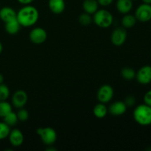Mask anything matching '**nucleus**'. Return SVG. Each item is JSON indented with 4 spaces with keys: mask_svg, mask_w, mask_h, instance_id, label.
Instances as JSON below:
<instances>
[{
    "mask_svg": "<svg viewBox=\"0 0 151 151\" xmlns=\"http://www.w3.org/2000/svg\"><path fill=\"white\" fill-rule=\"evenodd\" d=\"M16 19L21 26L28 27H32L37 23L39 19V12L38 9L32 5H24L18 11Z\"/></svg>",
    "mask_w": 151,
    "mask_h": 151,
    "instance_id": "1",
    "label": "nucleus"
},
{
    "mask_svg": "<svg viewBox=\"0 0 151 151\" xmlns=\"http://www.w3.org/2000/svg\"><path fill=\"white\" fill-rule=\"evenodd\" d=\"M134 120L139 125L148 126L151 125V107L145 103L137 106L133 112Z\"/></svg>",
    "mask_w": 151,
    "mask_h": 151,
    "instance_id": "2",
    "label": "nucleus"
},
{
    "mask_svg": "<svg viewBox=\"0 0 151 151\" xmlns=\"http://www.w3.org/2000/svg\"><path fill=\"white\" fill-rule=\"evenodd\" d=\"M93 16V22L100 28H109L113 24V15L109 10L100 9L97 10Z\"/></svg>",
    "mask_w": 151,
    "mask_h": 151,
    "instance_id": "3",
    "label": "nucleus"
},
{
    "mask_svg": "<svg viewBox=\"0 0 151 151\" xmlns=\"http://www.w3.org/2000/svg\"><path fill=\"white\" fill-rule=\"evenodd\" d=\"M37 134L45 145L52 146L57 140V133L51 127L38 128L37 129Z\"/></svg>",
    "mask_w": 151,
    "mask_h": 151,
    "instance_id": "4",
    "label": "nucleus"
},
{
    "mask_svg": "<svg viewBox=\"0 0 151 151\" xmlns=\"http://www.w3.org/2000/svg\"><path fill=\"white\" fill-rule=\"evenodd\" d=\"M114 88L109 84H104L99 88L97 93V98L100 103H108L112 100L114 97Z\"/></svg>",
    "mask_w": 151,
    "mask_h": 151,
    "instance_id": "5",
    "label": "nucleus"
},
{
    "mask_svg": "<svg viewBox=\"0 0 151 151\" xmlns=\"http://www.w3.org/2000/svg\"><path fill=\"white\" fill-rule=\"evenodd\" d=\"M135 17L137 21L142 23H146L151 20V4H140L135 11Z\"/></svg>",
    "mask_w": 151,
    "mask_h": 151,
    "instance_id": "6",
    "label": "nucleus"
},
{
    "mask_svg": "<svg viewBox=\"0 0 151 151\" xmlns=\"http://www.w3.org/2000/svg\"><path fill=\"white\" fill-rule=\"evenodd\" d=\"M128 34H127L126 29L124 27H118L113 30L111 36L112 44L116 47H120L123 45L126 41Z\"/></svg>",
    "mask_w": 151,
    "mask_h": 151,
    "instance_id": "7",
    "label": "nucleus"
},
{
    "mask_svg": "<svg viewBox=\"0 0 151 151\" xmlns=\"http://www.w3.org/2000/svg\"><path fill=\"white\" fill-rule=\"evenodd\" d=\"M136 79L139 83L142 85H147L151 83V66L145 65L137 71Z\"/></svg>",
    "mask_w": 151,
    "mask_h": 151,
    "instance_id": "8",
    "label": "nucleus"
},
{
    "mask_svg": "<svg viewBox=\"0 0 151 151\" xmlns=\"http://www.w3.org/2000/svg\"><path fill=\"white\" fill-rule=\"evenodd\" d=\"M29 40L35 44H41L46 41L47 38V32L41 27L33 28L29 32Z\"/></svg>",
    "mask_w": 151,
    "mask_h": 151,
    "instance_id": "9",
    "label": "nucleus"
},
{
    "mask_svg": "<svg viewBox=\"0 0 151 151\" xmlns=\"http://www.w3.org/2000/svg\"><path fill=\"white\" fill-rule=\"evenodd\" d=\"M28 100V95L24 90H18L15 91L12 97V104L15 108L22 109L27 104Z\"/></svg>",
    "mask_w": 151,
    "mask_h": 151,
    "instance_id": "10",
    "label": "nucleus"
},
{
    "mask_svg": "<svg viewBox=\"0 0 151 151\" xmlns=\"http://www.w3.org/2000/svg\"><path fill=\"white\" fill-rule=\"evenodd\" d=\"M127 106L124 101H116L111 104L108 109V111L114 116H122L126 112Z\"/></svg>",
    "mask_w": 151,
    "mask_h": 151,
    "instance_id": "11",
    "label": "nucleus"
},
{
    "mask_svg": "<svg viewBox=\"0 0 151 151\" xmlns=\"http://www.w3.org/2000/svg\"><path fill=\"white\" fill-rule=\"evenodd\" d=\"M9 142L13 147H20L24 142V137L22 131L19 129L10 130L8 135Z\"/></svg>",
    "mask_w": 151,
    "mask_h": 151,
    "instance_id": "12",
    "label": "nucleus"
},
{
    "mask_svg": "<svg viewBox=\"0 0 151 151\" xmlns=\"http://www.w3.org/2000/svg\"><path fill=\"white\" fill-rule=\"evenodd\" d=\"M49 8L55 14L63 13L66 7L64 0H49Z\"/></svg>",
    "mask_w": 151,
    "mask_h": 151,
    "instance_id": "13",
    "label": "nucleus"
},
{
    "mask_svg": "<svg viewBox=\"0 0 151 151\" xmlns=\"http://www.w3.org/2000/svg\"><path fill=\"white\" fill-rule=\"evenodd\" d=\"M16 13L13 8L10 7H4L0 10V19L5 23L16 18Z\"/></svg>",
    "mask_w": 151,
    "mask_h": 151,
    "instance_id": "14",
    "label": "nucleus"
},
{
    "mask_svg": "<svg viewBox=\"0 0 151 151\" xmlns=\"http://www.w3.org/2000/svg\"><path fill=\"white\" fill-rule=\"evenodd\" d=\"M116 7L122 14L129 13L133 8V0H117Z\"/></svg>",
    "mask_w": 151,
    "mask_h": 151,
    "instance_id": "15",
    "label": "nucleus"
},
{
    "mask_svg": "<svg viewBox=\"0 0 151 151\" xmlns=\"http://www.w3.org/2000/svg\"><path fill=\"white\" fill-rule=\"evenodd\" d=\"M21 24L17 20V19H12L9 22H5V30L10 35H16L19 32L21 28Z\"/></svg>",
    "mask_w": 151,
    "mask_h": 151,
    "instance_id": "16",
    "label": "nucleus"
},
{
    "mask_svg": "<svg viewBox=\"0 0 151 151\" xmlns=\"http://www.w3.org/2000/svg\"><path fill=\"white\" fill-rule=\"evenodd\" d=\"M99 3L97 0H84L83 2V8L85 13L92 15L99 9Z\"/></svg>",
    "mask_w": 151,
    "mask_h": 151,
    "instance_id": "17",
    "label": "nucleus"
},
{
    "mask_svg": "<svg viewBox=\"0 0 151 151\" xmlns=\"http://www.w3.org/2000/svg\"><path fill=\"white\" fill-rule=\"evenodd\" d=\"M137 19L135 17V16L130 14V13L125 14V16L122 17V20H121L122 27L125 29H131V28L134 27L137 24Z\"/></svg>",
    "mask_w": 151,
    "mask_h": 151,
    "instance_id": "18",
    "label": "nucleus"
},
{
    "mask_svg": "<svg viewBox=\"0 0 151 151\" xmlns=\"http://www.w3.org/2000/svg\"><path fill=\"white\" fill-rule=\"evenodd\" d=\"M108 108L105 105V103H99L96 105L93 109V113L94 116L98 119H103L108 114Z\"/></svg>",
    "mask_w": 151,
    "mask_h": 151,
    "instance_id": "19",
    "label": "nucleus"
},
{
    "mask_svg": "<svg viewBox=\"0 0 151 151\" xmlns=\"http://www.w3.org/2000/svg\"><path fill=\"white\" fill-rule=\"evenodd\" d=\"M120 73L121 76L125 80H126V81H132V80H134L136 78L137 72H136V71L133 68L126 66V67L122 68Z\"/></svg>",
    "mask_w": 151,
    "mask_h": 151,
    "instance_id": "20",
    "label": "nucleus"
},
{
    "mask_svg": "<svg viewBox=\"0 0 151 151\" xmlns=\"http://www.w3.org/2000/svg\"><path fill=\"white\" fill-rule=\"evenodd\" d=\"M3 119H4V122H5L10 127L15 126L19 122L17 114H16V113L13 112V111L9 112L6 116H4L3 117Z\"/></svg>",
    "mask_w": 151,
    "mask_h": 151,
    "instance_id": "21",
    "label": "nucleus"
},
{
    "mask_svg": "<svg viewBox=\"0 0 151 151\" xmlns=\"http://www.w3.org/2000/svg\"><path fill=\"white\" fill-rule=\"evenodd\" d=\"M12 111V106L7 100L0 101V117L3 118Z\"/></svg>",
    "mask_w": 151,
    "mask_h": 151,
    "instance_id": "22",
    "label": "nucleus"
},
{
    "mask_svg": "<svg viewBox=\"0 0 151 151\" xmlns=\"http://www.w3.org/2000/svg\"><path fill=\"white\" fill-rule=\"evenodd\" d=\"M10 132V127L5 122H0V140H2L8 137Z\"/></svg>",
    "mask_w": 151,
    "mask_h": 151,
    "instance_id": "23",
    "label": "nucleus"
},
{
    "mask_svg": "<svg viewBox=\"0 0 151 151\" xmlns=\"http://www.w3.org/2000/svg\"><path fill=\"white\" fill-rule=\"evenodd\" d=\"M78 21L81 24L83 25V26H88L93 22V19L90 14L87 13H83L80 15Z\"/></svg>",
    "mask_w": 151,
    "mask_h": 151,
    "instance_id": "24",
    "label": "nucleus"
},
{
    "mask_svg": "<svg viewBox=\"0 0 151 151\" xmlns=\"http://www.w3.org/2000/svg\"><path fill=\"white\" fill-rule=\"evenodd\" d=\"M10 96V89L8 86L4 83L0 84V101L7 100Z\"/></svg>",
    "mask_w": 151,
    "mask_h": 151,
    "instance_id": "25",
    "label": "nucleus"
},
{
    "mask_svg": "<svg viewBox=\"0 0 151 151\" xmlns=\"http://www.w3.org/2000/svg\"><path fill=\"white\" fill-rule=\"evenodd\" d=\"M16 114H17L19 121H21V122H25L29 119V112L23 108L19 109Z\"/></svg>",
    "mask_w": 151,
    "mask_h": 151,
    "instance_id": "26",
    "label": "nucleus"
},
{
    "mask_svg": "<svg viewBox=\"0 0 151 151\" xmlns=\"http://www.w3.org/2000/svg\"><path fill=\"white\" fill-rule=\"evenodd\" d=\"M124 102H125L127 107H133L136 104V98L134 96L128 95L127 96Z\"/></svg>",
    "mask_w": 151,
    "mask_h": 151,
    "instance_id": "27",
    "label": "nucleus"
},
{
    "mask_svg": "<svg viewBox=\"0 0 151 151\" xmlns=\"http://www.w3.org/2000/svg\"><path fill=\"white\" fill-rule=\"evenodd\" d=\"M144 103L151 107V89L148 90L144 95Z\"/></svg>",
    "mask_w": 151,
    "mask_h": 151,
    "instance_id": "28",
    "label": "nucleus"
},
{
    "mask_svg": "<svg viewBox=\"0 0 151 151\" xmlns=\"http://www.w3.org/2000/svg\"><path fill=\"white\" fill-rule=\"evenodd\" d=\"M99 4L103 7H108L113 3L114 0H97Z\"/></svg>",
    "mask_w": 151,
    "mask_h": 151,
    "instance_id": "29",
    "label": "nucleus"
},
{
    "mask_svg": "<svg viewBox=\"0 0 151 151\" xmlns=\"http://www.w3.org/2000/svg\"><path fill=\"white\" fill-rule=\"evenodd\" d=\"M17 1L23 5H27V4H30L35 0H17Z\"/></svg>",
    "mask_w": 151,
    "mask_h": 151,
    "instance_id": "30",
    "label": "nucleus"
},
{
    "mask_svg": "<svg viewBox=\"0 0 151 151\" xmlns=\"http://www.w3.org/2000/svg\"><path fill=\"white\" fill-rule=\"evenodd\" d=\"M3 81H4V76L2 74L0 73V84L3 83Z\"/></svg>",
    "mask_w": 151,
    "mask_h": 151,
    "instance_id": "31",
    "label": "nucleus"
},
{
    "mask_svg": "<svg viewBox=\"0 0 151 151\" xmlns=\"http://www.w3.org/2000/svg\"><path fill=\"white\" fill-rule=\"evenodd\" d=\"M143 3H145V4H151V0H142Z\"/></svg>",
    "mask_w": 151,
    "mask_h": 151,
    "instance_id": "32",
    "label": "nucleus"
},
{
    "mask_svg": "<svg viewBox=\"0 0 151 151\" xmlns=\"http://www.w3.org/2000/svg\"><path fill=\"white\" fill-rule=\"evenodd\" d=\"M2 50H3V46H2V44H1V43L0 42V54H1V52H2Z\"/></svg>",
    "mask_w": 151,
    "mask_h": 151,
    "instance_id": "33",
    "label": "nucleus"
},
{
    "mask_svg": "<svg viewBox=\"0 0 151 151\" xmlns=\"http://www.w3.org/2000/svg\"><path fill=\"white\" fill-rule=\"evenodd\" d=\"M46 150H56V149L52 148V147H50V148H47Z\"/></svg>",
    "mask_w": 151,
    "mask_h": 151,
    "instance_id": "34",
    "label": "nucleus"
}]
</instances>
